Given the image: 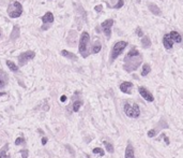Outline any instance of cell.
<instances>
[{
    "mask_svg": "<svg viewBox=\"0 0 183 158\" xmlns=\"http://www.w3.org/2000/svg\"><path fill=\"white\" fill-rule=\"evenodd\" d=\"M163 44H164L165 49H170L172 47V45H173V41H172L170 37H169L168 34H166L163 38Z\"/></svg>",
    "mask_w": 183,
    "mask_h": 158,
    "instance_id": "obj_11",
    "label": "cell"
},
{
    "mask_svg": "<svg viewBox=\"0 0 183 158\" xmlns=\"http://www.w3.org/2000/svg\"><path fill=\"white\" fill-rule=\"evenodd\" d=\"M136 34H137L139 38L144 37V32H142V28H139V27H137V28H136Z\"/></svg>",
    "mask_w": 183,
    "mask_h": 158,
    "instance_id": "obj_28",
    "label": "cell"
},
{
    "mask_svg": "<svg viewBox=\"0 0 183 158\" xmlns=\"http://www.w3.org/2000/svg\"><path fill=\"white\" fill-rule=\"evenodd\" d=\"M114 25V19H106L105 22H103L101 24V27L102 29H103V32L105 34V36L108 38H110V36H112V26Z\"/></svg>",
    "mask_w": 183,
    "mask_h": 158,
    "instance_id": "obj_7",
    "label": "cell"
},
{
    "mask_svg": "<svg viewBox=\"0 0 183 158\" xmlns=\"http://www.w3.org/2000/svg\"><path fill=\"white\" fill-rule=\"evenodd\" d=\"M67 148H69V150H70V152H71L72 153V155H73V156H74V150H73V148H71V146H70V145H67Z\"/></svg>",
    "mask_w": 183,
    "mask_h": 158,
    "instance_id": "obj_34",
    "label": "cell"
},
{
    "mask_svg": "<svg viewBox=\"0 0 183 158\" xmlns=\"http://www.w3.org/2000/svg\"><path fill=\"white\" fill-rule=\"evenodd\" d=\"M132 87H133L132 82H123L120 84V90L124 94H132Z\"/></svg>",
    "mask_w": 183,
    "mask_h": 158,
    "instance_id": "obj_10",
    "label": "cell"
},
{
    "mask_svg": "<svg viewBox=\"0 0 183 158\" xmlns=\"http://www.w3.org/2000/svg\"><path fill=\"white\" fill-rule=\"evenodd\" d=\"M156 133H157L156 129H151V130H149V131H148V137H149V138H153V137L156 135Z\"/></svg>",
    "mask_w": 183,
    "mask_h": 158,
    "instance_id": "obj_27",
    "label": "cell"
},
{
    "mask_svg": "<svg viewBox=\"0 0 183 158\" xmlns=\"http://www.w3.org/2000/svg\"><path fill=\"white\" fill-rule=\"evenodd\" d=\"M169 34V37H170V39H171L173 42H177V43H180V42L182 41V37H181V34L178 32V31H171Z\"/></svg>",
    "mask_w": 183,
    "mask_h": 158,
    "instance_id": "obj_13",
    "label": "cell"
},
{
    "mask_svg": "<svg viewBox=\"0 0 183 158\" xmlns=\"http://www.w3.org/2000/svg\"><path fill=\"white\" fill-rule=\"evenodd\" d=\"M151 71V68L148 64H145L142 66V76H146V75L149 74V72Z\"/></svg>",
    "mask_w": 183,
    "mask_h": 158,
    "instance_id": "obj_20",
    "label": "cell"
},
{
    "mask_svg": "<svg viewBox=\"0 0 183 158\" xmlns=\"http://www.w3.org/2000/svg\"><path fill=\"white\" fill-rule=\"evenodd\" d=\"M82 101L80 100H76V101H74V103H73V111L74 112H78L79 111V109H80V106H82Z\"/></svg>",
    "mask_w": 183,
    "mask_h": 158,
    "instance_id": "obj_24",
    "label": "cell"
},
{
    "mask_svg": "<svg viewBox=\"0 0 183 158\" xmlns=\"http://www.w3.org/2000/svg\"><path fill=\"white\" fill-rule=\"evenodd\" d=\"M123 3H124L123 0H119V1H118V3H117L114 8H116V9H120V8L123 5Z\"/></svg>",
    "mask_w": 183,
    "mask_h": 158,
    "instance_id": "obj_30",
    "label": "cell"
},
{
    "mask_svg": "<svg viewBox=\"0 0 183 158\" xmlns=\"http://www.w3.org/2000/svg\"><path fill=\"white\" fill-rule=\"evenodd\" d=\"M138 91L139 94H140V96H142L146 101H149V102H152L154 100V97L152 96V94L150 93L149 90L147 89V88H145V87L142 86H139L138 87Z\"/></svg>",
    "mask_w": 183,
    "mask_h": 158,
    "instance_id": "obj_9",
    "label": "cell"
},
{
    "mask_svg": "<svg viewBox=\"0 0 183 158\" xmlns=\"http://www.w3.org/2000/svg\"><path fill=\"white\" fill-rule=\"evenodd\" d=\"M101 49H102L101 43H100L99 41H97L95 43H94L93 47H92V54H97V53L101 51Z\"/></svg>",
    "mask_w": 183,
    "mask_h": 158,
    "instance_id": "obj_21",
    "label": "cell"
},
{
    "mask_svg": "<svg viewBox=\"0 0 183 158\" xmlns=\"http://www.w3.org/2000/svg\"><path fill=\"white\" fill-rule=\"evenodd\" d=\"M162 137L164 138V140H165V142H166V144H169V139H168V138H167V137H166L165 135H163Z\"/></svg>",
    "mask_w": 183,
    "mask_h": 158,
    "instance_id": "obj_33",
    "label": "cell"
},
{
    "mask_svg": "<svg viewBox=\"0 0 183 158\" xmlns=\"http://www.w3.org/2000/svg\"><path fill=\"white\" fill-rule=\"evenodd\" d=\"M25 139L22 138V137H19V138H17V139L15 140V145H20V144H25Z\"/></svg>",
    "mask_w": 183,
    "mask_h": 158,
    "instance_id": "obj_26",
    "label": "cell"
},
{
    "mask_svg": "<svg viewBox=\"0 0 183 158\" xmlns=\"http://www.w3.org/2000/svg\"><path fill=\"white\" fill-rule=\"evenodd\" d=\"M93 154H95V155H99V156H104V154H105V152H104V150H102L101 147H95V148H93Z\"/></svg>",
    "mask_w": 183,
    "mask_h": 158,
    "instance_id": "obj_25",
    "label": "cell"
},
{
    "mask_svg": "<svg viewBox=\"0 0 183 158\" xmlns=\"http://www.w3.org/2000/svg\"><path fill=\"white\" fill-rule=\"evenodd\" d=\"M125 158H135L134 147H133L131 143H129L127 148H125Z\"/></svg>",
    "mask_w": 183,
    "mask_h": 158,
    "instance_id": "obj_12",
    "label": "cell"
},
{
    "mask_svg": "<svg viewBox=\"0 0 183 158\" xmlns=\"http://www.w3.org/2000/svg\"><path fill=\"white\" fill-rule=\"evenodd\" d=\"M124 113L125 115H127L129 117L132 118H137L140 115V109H139V105L137 103H125L124 105Z\"/></svg>",
    "mask_w": 183,
    "mask_h": 158,
    "instance_id": "obj_5",
    "label": "cell"
},
{
    "mask_svg": "<svg viewBox=\"0 0 183 158\" xmlns=\"http://www.w3.org/2000/svg\"><path fill=\"white\" fill-rule=\"evenodd\" d=\"M20 154H22V158H28V150H22Z\"/></svg>",
    "mask_w": 183,
    "mask_h": 158,
    "instance_id": "obj_29",
    "label": "cell"
},
{
    "mask_svg": "<svg viewBox=\"0 0 183 158\" xmlns=\"http://www.w3.org/2000/svg\"><path fill=\"white\" fill-rule=\"evenodd\" d=\"M34 56H35V53L32 52V51H27V52L25 53H22V54L17 57L19 66H25L29 60L33 59Z\"/></svg>",
    "mask_w": 183,
    "mask_h": 158,
    "instance_id": "obj_6",
    "label": "cell"
},
{
    "mask_svg": "<svg viewBox=\"0 0 183 158\" xmlns=\"http://www.w3.org/2000/svg\"><path fill=\"white\" fill-rule=\"evenodd\" d=\"M5 95V93H0V96H4Z\"/></svg>",
    "mask_w": 183,
    "mask_h": 158,
    "instance_id": "obj_36",
    "label": "cell"
},
{
    "mask_svg": "<svg viewBox=\"0 0 183 158\" xmlns=\"http://www.w3.org/2000/svg\"><path fill=\"white\" fill-rule=\"evenodd\" d=\"M102 9H103L102 4H99V5H97V7H94V10L97 11V12H102Z\"/></svg>",
    "mask_w": 183,
    "mask_h": 158,
    "instance_id": "obj_31",
    "label": "cell"
},
{
    "mask_svg": "<svg viewBox=\"0 0 183 158\" xmlns=\"http://www.w3.org/2000/svg\"><path fill=\"white\" fill-rule=\"evenodd\" d=\"M7 147H9V145H7V144H5L3 148L0 150V158H10V156H9V155H7Z\"/></svg>",
    "mask_w": 183,
    "mask_h": 158,
    "instance_id": "obj_23",
    "label": "cell"
},
{
    "mask_svg": "<svg viewBox=\"0 0 183 158\" xmlns=\"http://www.w3.org/2000/svg\"><path fill=\"white\" fill-rule=\"evenodd\" d=\"M90 41V36L87 31H84L80 36V39H79V46H78V51L80 53L84 58H86L89 53H88V43Z\"/></svg>",
    "mask_w": 183,
    "mask_h": 158,
    "instance_id": "obj_2",
    "label": "cell"
},
{
    "mask_svg": "<svg viewBox=\"0 0 183 158\" xmlns=\"http://www.w3.org/2000/svg\"><path fill=\"white\" fill-rule=\"evenodd\" d=\"M149 10L152 12L154 15H161V10H160V8L157 7L156 4L150 3L149 4Z\"/></svg>",
    "mask_w": 183,
    "mask_h": 158,
    "instance_id": "obj_15",
    "label": "cell"
},
{
    "mask_svg": "<svg viewBox=\"0 0 183 158\" xmlns=\"http://www.w3.org/2000/svg\"><path fill=\"white\" fill-rule=\"evenodd\" d=\"M5 83H7V75L5 73H0V89L3 88L5 86Z\"/></svg>",
    "mask_w": 183,
    "mask_h": 158,
    "instance_id": "obj_19",
    "label": "cell"
},
{
    "mask_svg": "<svg viewBox=\"0 0 183 158\" xmlns=\"http://www.w3.org/2000/svg\"><path fill=\"white\" fill-rule=\"evenodd\" d=\"M142 47H145V49H148V47H150V46H151V40H150V38L147 37V36L142 37Z\"/></svg>",
    "mask_w": 183,
    "mask_h": 158,
    "instance_id": "obj_16",
    "label": "cell"
},
{
    "mask_svg": "<svg viewBox=\"0 0 183 158\" xmlns=\"http://www.w3.org/2000/svg\"><path fill=\"white\" fill-rule=\"evenodd\" d=\"M103 143H104L106 150H107L108 153H110V154H112V153H114V145H112V143H109L108 141H104Z\"/></svg>",
    "mask_w": 183,
    "mask_h": 158,
    "instance_id": "obj_22",
    "label": "cell"
},
{
    "mask_svg": "<svg viewBox=\"0 0 183 158\" xmlns=\"http://www.w3.org/2000/svg\"><path fill=\"white\" fill-rule=\"evenodd\" d=\"M42 22H43V26H42V30H46L48 28L47 24H52L54 22V15L52 12H46L43 16L41 17Z\"/></svg>",
    "mask_w": 183,
    "mask_h": 158,
    "instance_id": "obj_8",
    "label": "cell"
},
{
    "mask_svg": "<svg viewBox=\"0 0 183 158\" xmlns=\"http://www.w3.org/2000/svg\"><path fill=\"white\" fill-rule=\"evenodd\" d=\"M60 101H61V102H65V101H67V97H65L64 95H62V96L60 97Z\"/></svg>",
    "mask_w": 183,
    "mask_h": 158,
    "instance_id": "obj_32",
    "label": "cell"
},
{
    "mask_svg": "<svg viewBox=\"0 0 183 158\" xmlns=\"http://www.w3.org/2000/svg\"><path fill=\"white\" fill-rule=\"evenodd\" d=\"M46 142H47V138H42V144H43V145H45V144H46Z\"/></svg>",
    "mask_w": 183,
    "mask_h": 158,
    "instance_id": "obj_35",
    "label": "cell"
},
{
    "mask_svg": "<svg viewBox=\"0 0 183 158\" xmlns=\"http://www.w3.org/2000/svg\"><path fill=\"white\" fill-rule=\"evenodd\" d=\"M142 61V54L135 49V47H133V49L127 54V56L124 57L123 69L127 72L135 71V70L140 66Z\"/></svg>",
    "mask_w": 183,
    "mask_h": 158,
    "instance_id": "obj_1",
    "label": "cell"
},
{
    "mask_svg": "<svg viewBox=\"0 0 183 158\" xmlns=\"http://www.w3.org/2000/svg\"><path fill=\"white\" fill-rule=\"evenodd\" d=\"M7 66L9 67V69H10L11 71H13V72L18 71V67H17L13 61H11V60H7Z\"/></svg>",
    "mask_w": 183,
    "mask_h": 158,
    "instance_id": "obj_18",
    "label": "cell"
},
{
    "mask_svg": "<svg viewBox=\"0 0 183 158\" xmlns=\"http://www.w3.org/2000/svg\"><path fill=\"white\" fill-rule=\"evenodd\" d=\"M127 46V41H118L117 43H115V45L112 46V53H110V61H114L116 58H118V56L122 54V52H123Z\"/></svg>",
    "mask_w": 183,
    "mask_h": 158,
    "instance_id": "obj_4",
    "label": "cell"
},
{
    "mask_svg": "<svg viewBox=\"0 0 183 158\" xmlns=\"http://www.w3.org/2000/svg\"><path fill=\"white\" fill-rule=\"evenodd\" d=\"M7 12L11 19H17L22 14V5L18 1H12L7 7Z\"/></svg>",
    "mask_w": 183,
    "mask_h": 158,
    "instance_id": "obj_3",
    "label": "cell"
},
{
    "mask_svg": "<svg viewBox=\"0 0 183 158\" xmlns=\"http://www.w3.org/2000/svg\"><path fill=\"white\" fill-rule=\"evenodd\" d=\"M61 55H62V56H64V57H67V58H69V59L77 60V56H76L75 54H73V53L67 52V49H62V51H61Z\"/></svg>",
    "mask_w": 183,
    "mask_h": 158,
    "instance_id": "obj_14",
    "label": "cell"
},
{
    "mask_svg": "<svg viewBox=\"0 0 183 158\" xmlns=\"http://www.w3.org/2000/svg\"><path fill=\"white\" fill-rule=\"evenodd\" d=\"M17 38H19V28L17 26H14L13 30H12V34H11V41L13 40H16Z\"/></svg>",
    "mask_w": 183,
    "mask_h": 158,
    "instance_id": "obj_17",
    "label": "cell"
}]
</instances>
